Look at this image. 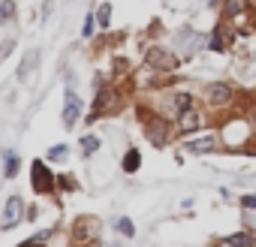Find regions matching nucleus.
Masks as SVG:
<instances>
[{
  "label": "nucleus",
  "instance_id": "f257e3e1",
  "mask_svg": "<svg viewBox=\"0 0 256 247\" xmlns=\"http://www.w3.org/2000/svg\"><path fill=\"white\" fill-rule=\"evenodd\" d=\"M30 181H34V190L36 193H52L54 190V175L48 172V166L46 163H34V169H30Z\"/></svg>",
  "mask_w": 256,
  "mask_h": 247
},
{
  "label": "nucleus",
  "instance_id": "f03ea898",
  "mask_svg": "<svg viewBox=\"0 0 256 247\" xmlns=\"http://www.w3.org/2000/svg\"><path fill=\"white\" fill-rule=\"evenodd\" d=\"M22 217H24V202H22L18 196H10V199H6V208H4V220H0V226H4V229H12V226L22 223Z\"/></svg>",
  "mask_w": 256,
  "mask_h": 247
},
{
  "label": "nucleus",
  "instance_id": "7ed1b4c3",
  "mask_svg": "<svg viewBox=\"0 0 256 247\" xmlns=\"http://www.w3.org/2000/svg\"><path fill=\"white\" fill-rule=\"evenodd\" d=\"M205 102H211V106H223V102H229L232 100V88L229 84H220V82H214V84H208L205 88Z\"/></svg>",
  "mask_w": 256,
  "mask_h": 247
},
{
  "label": "nucleus",
  "instance_id": "20e7f679",
  "mask_svg": "<svg viewBox=\"0 0 256 247\" xmlns=\"http://www.w3.org/2000/svg\"><path fill=\"white\" fill-rule=\"evenodd\" d=\"M148 64L157 66V70H175L178 66V58L169 54V52H163V48H151L148 52Z\"/></svg>",
  "mask_w": 256,
  "mask_h": 247
},
{
  "label": "nucleus",
  "instance_id": "39448f33",
  "mask_svg": "<svg viewBox=\"0 0 256 247\" xmlns=\"http://www.w3.org/2000/svg\"><path fill=\"white\" fill-rule=\"evenodd\" d=\"M78 114H82V108H78V96H76V90H66V108H64V127H66V130L76 127Z\"/></svg>",
  "mask_w": 256,
  "mask_h": 247
},
{
  "label": "nucleus",
  "instance_id": "423d86ee",
  "mask_svg": "<svg viewBox=\"0 0 256 247\" xmlns=\"http://www.w3.org/2000/svg\"><path fill=\"white\" fill-rule=\"evenodd\" d=\"M145 133H148V142H151L154 148H163V145H166V124H163L160 118L148 124V127H145Z\"/></svg>",
  "mask_w": 256,
  "mask_h": 247
},
{
  "label": "nucleus",
  "instance_id": "0eeeda50",
  "mask_svg": "<svg viewBox=\"0 0 256 247\" xmlns=\"http://www.w3.org/2000/svg\"><path fill=\"white\" fill-rule=\"evenodd\" d=\"M36 66H40V52H28L24 60H22V66H18V82H28Z\"/></svg>",
  "mask_w": 256,
  "mask_h": 247
},
{
  "label": "nucleus",
  "instance_id": "6e6552de",
  "mask_svg": "<svg viewBox=\"0 0 256 247\" xmlns=\"http://www.w3.org/2000/svg\"><path fill=\"white\" fill-rule=\"evenodd\" d=\"M190 154H208V151H214L217 148V139L214 136H205V139H193V142H187L184 145Z\"/></svg>",
  "mask_w": 256,
  "mask_h": 247
},
{
  "label": "nucleus",
  "instance_id": "1a4fd4ad",
  "mask_svg": "<svg viewBox=\"0 0 256 247\" xmlns=\"http://www.w3.org/2000/svg\"><path fill=\"white\" fill-rule=\"evenodd\" d=\"M199 124H202V120H199V114H196V112H190V108H187V112H181V118H178L181 133H193V130H199Z\"/></svg>",
  "mask_w": 256,
  "mask_h": 247
},
{
  "label": "nucleus",
  "instance_id": "9d476101",
  "mask_svg": "<svg viewBox=\"0 0 256 247\" xmlns=\"http://www.w3.org/2000/svg\"><path fill=\"white\" fill-rule=\"evenodd\" d=\"M226 244H229V247H253V244H256V238H253L250 232H235V235H229V238H226Z\"/></svg>",
  "mask_w": 256,
  "mask_h": 247
},
{
  "label": "nucleus",
  "instance_id": "9b49d317",
  "mask_svg": "<svg viewBox=\"0 0 256 247\" xmlns=\"http://www.w3.org/2000/svg\"><path fill=\"white\" fill-rule=\"evenodd\" d=\"M139 166H142V154L139 151H130L124 157V172H139Z\"/></svg>",
  "mask_w": 256,
  "mask_h": 247
},
{
  "label": "nucleus",
  "instance_id": "f8f14e48",
  "mask_svg": "<svg viewBox=\"0 0 256 247\" xmlns=\"http://www.w3.org/2000/svg\"><path fill=\"white\" fill-rule=\"evenodd\" d=\"M16 16V4L12 0H0V24H6Z\"/></svg>",
  "mask_w": 256,
  "mask_h": 247
},
{
  "label": "nucleus",
  "instance_id": "ddd939ff",
  "mask_svg": "<svg viewBox=\"0 0 256 247\" xmlns=\"http://www.w3.org/2000/svg\"><path fill=\"white\" fill-rule=\"evenodd\" d=\"M4 160H6V169H4V172H6V178H16V175H18V163H22V160H18V154H6Z\"/></svg>",
  "mask_w": 256,
  "mask_h": 247
},
{
  "label": "nucleus",
  "instance_id": "4468645a",
  "mask_svg": "<svg viewBox=\"0 0 256 247\" xmlns=\"http://www.w3.org/2000/svg\"><path fill=\"white\" fill-rule=\"evenodd\" d=\"M108 22H112V6L102 4V6L96 10V24H100V28H108Z\"/></svg>",
  "mask_w": 256,
  "mask_h": 247
},
{
  "label": "nucleus",
  "instance_id": "2eb2a0df",
  "mask_svg": "<svg viewBox=\"0 0 256 247\" xmlns=\"http://www.w3.org/2000/svg\"><path fill=\"white\" fill-rule=\"evenodd\" d=\"M211 48H214V52H226V40H223V28H217V30H214V36H211Z\"/></svg>",
  "mask_w": 256,
  "mask_h": 247
},
{
  "label": "nucleus",
  "instance_id": "dca6fc26",
  "mask_svg": "<svg viewBox=\"0 0 256 247\" xmlns=\"http://www.w3.org/2000/svg\"><path fill=\"white\" fill-rule=\"evenodd\" d=\"M114 226H118V232H124V235H130V238L136 235V226H133V220H126V217H120V220H118Z\"/></svg>",
  "mask_w": 256,
  "mask_h": 247
},
{
  "label": "nucleus",
  "instance_id": "f3484780",
  "mask_svg": "<svg viewBox=\"0 0 256 247\" xmlns=\"http://www.w3.org/2000/svg\"><path fill=\"white\" fill-rule=\"evenodd\" d=\"M96 148H100V139H96V136H84V139H82V151H84V154H94Z\"/></svg>",
  "mask_w": 256,
  "mask_h": 247
},
{
  "label": "nucleus",
  "instance_id": "a211bd4d",
  "mask_svg": "<svg viewBox=\"0 0 256 247\" xmlns=\"http://www.w3.org/2000/svg\"><path fill=\"white\" fill-rule=\"evenodd\" d=\"M66 154H70V148H66V145H54V148L48 151V160H64Z\"/></svg>",
  "mask_w": 256,
  "mask_h": 247
},
{
  "label": "nucleus",
  "instance_id": "6ab92c4d",
  "mask_svg": "<svg viewBox=\"0 0 256 247\" xmlns=\"http://www.w3.org/2000/svg\"><path fill=\"white\" fill-rule=\"evenodd\" d=\"M175 108L178 112H187L190 108V96L187 94H175Z\"/></svg>",
  "mask_w": 256,
  "mask_h": 247
},
{
  "label": "nucleus",
  "instance_id": "aec40b11",
  "mask_svg": "<svg viewBox=\"0 0 256 247\" xmlns=\"http://www.w3.org/2000/svg\"><path fill=\"white\" fill-rule=\"evenodd\" d=\"M12 48H16V42H12V40H6L4 46H0V64H4V60L10 58V52H12Z\"/></svg>",
  "mask_w": 256,
  "mask_h": 247
},
{
  "label": "nucleus",
  "instance_id": "412c9836",
  "mask_svg": "<svg viewBox=\"0 0 256 247\" xmlns=\"http://www.w3.org/2000/svg\"><path fill=\"white\" fill-rule=\"evenodd\" d=\"M94 24H96V16H88V18H84V28H82V34H84V36H90V34H94Z\"/></svg>",
  "mask_w": 256,
  "mask_h": 247
},
{
  "label": "nucleus",
  "instance_id": "4be33fe9",
  "mask_svg": "<svg viewBox=\"0 0 256 247\" xmlns=\"http://www.w3.org/2000/svg\"><path fill=\"white\" fill-rule=\"evenodd\" d=\"M241 205H244V208H256V196H244Z\"/></svg>",
  "mask_w": 256,
  "mask_h": 247
},
{
  "label": "nucleus",
  "instance_id": "5701e85b",
  "mask_svg": "<svg viewBox=\"0 0 256 247\" xmlns=\"http://www.w3.org/2000/svg\"><path fill=\"white\" fill-rule=\"evenodd\" d=\"M24 217H28V220H30V223H36V217H40V211H36V208H30V211H28V214H24Z\"/></svg>",
  "mask_w": 256,
  "mask_h": 247
},
{
  "label": "nucleus",
  "instance_id": "b1692460",
  "mask_svg": "<svg viewBox=\"0 0 256 247\" xmlns=\"http://www.w3.org/2000/svg\"><path fill=\"white\" fill-rule=\"evenodd\" d=\"M18 247H36V241H24V244H18Z\"/></svg>",
  "mask_w": 256,
  "mask_h": 247
},
{
  "label": "nucleus",
  "instance_id": "393cba45",
  "mask_svg": "<svg viewBox=\"0 0 256 247\" xmlns=\"http://www.w3.org/2000/svg\"><path fill=\"white\" fill-rule=\"evenodd\" d=\"M112 247H120V244H112Z\"/></svg>",
  "mask_w": 256,
  "mask_h": 247
}]
</instances>
